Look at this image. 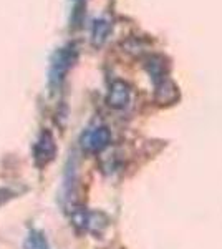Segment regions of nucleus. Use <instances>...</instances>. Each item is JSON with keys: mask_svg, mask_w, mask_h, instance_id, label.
Masks as SVG:
<instances>
[{"mask_svg": "<svg viewBox=\"0 0 222 249\" xmlns=\"http://www.w3.org/2000/svg\"><path fill=\"white\" fill-rule=\"evenodd\" d=\"M76 57H78V52H76L75 43H68L67 47H62L55 52L50 63V71H48V85H50L51 91L60 88L68 70L76 62Z\"/></svg>", "mask_w": 222, "mask_h": 249, "instance_id": "1", "label": "nucleus"}, {"mask_svg": "<svg viewBox=\"0 0 222 249\" xmlns=\"http://www.w3.org/2000/svg\"><path fill=\"white\" fill-rule=\"evenodd\" d=\"M71 221L78 230L83 231H91V232H100L106 228L108 218L103 213L96 211H86L85 208H76L71 213Z\"/></svg>", "mask_w": 222, "mask_h": 249, "instance_id": "2", "label": "nucleus"}, {"mask_svg": "<svg viewBox=\"0 0 222 249\" xmlns=\"http://www.w3.org/2000/svg\"><path fill=\"white\" fill-rule=\"evenodd\" d=\"M111 142V133L106 126H98L88 130L86 133L82 136V146L88 153H98L103 151L104 148Z\"/></svg>", "mask_w": 222, "mask_h": 249, "instance_id": "3", "label": "nucleus"}, {"mask_svg": "<svg viewBox=\"0 0 222 249\" xmlns=\"http://www.w3.org/2000/svg\"><path fill=\"white\" fill-rule=\"evenodd\" d=\"M55 155H56L55 140H53V136H51L50 131L45 130L42 135H40L38 142L35 143V148H34L35 163H37L38 168H43L55 158Z\"/></svg>", "mask_w": 222, "mask_h": 249, "instance_id": "4", "label": "nucleus"}, {"mask_svg": "<svg viewBox=\"0 0 222 249\" xmlns=\"http://www.w3.org/2000/svg\"><path fill=\"white\" fill-rule=\"evenodd\" d=\"M131 100V88L128 83L121 82H115L110 88V93H108V105L115 110H123L130 105Z\"/></svg>", "mask_w": 222, "mask_h": 249, "instance_id": "5", "label": "nucleus"}, {"mask_svg": "<svg viewBox=\"0 0 222 249\" xmlns=\"http://www.w3.org/2000/svg\"><path fill=\"white\" fill-rule=\"evenodd\" d=\"M177 98V88L169 78L163 80L156 85V100L164 105V103H172Z\"/></svg>", "mask_w": 222, "mask_h": 249, "instance_id": "6", "label": "nucleus"}, {"mask_svg": "<svg viewBox=\"0 0 222 249\" xmlns=\"http://www.w3.org/2000/svg\"><path fill=\"white\" fill-rule=\"evenodd\" d=\"M110 22L106 18H98L93 22V27H91V42L93 45L100 47L104 43V40L108 38V34H110Z\"/></svg>", "mask_w": 222, "mask_h": 249, "instance_id": "7", "label": "nucleus"}, {"mask_svg": "<svg viewBox=\"0 0 222 249\" xmlns=\"http://www.w3.org/2000/svg\"><path fill=\"white\" fill-rule=\"evenodd\" d=\"M25 249H50V246H48L47 238L43 236V232L32 230L25 239Z\"/></svg>", "mask_w": 222, "mask_h": 249, "instance_id": "8", "label": "nucleus"}]
</instances>
